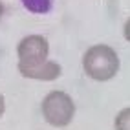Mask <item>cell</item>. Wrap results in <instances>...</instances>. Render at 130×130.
<instances>
[{
	"instance_id": "cell-1",
	"label": "cell",
	"mask_w": 130,
	"mask_h": 130,
	"mask_svg": "<svg viewBox=\"0 0 130 130\" xmlns=\"http://www.w3.org/2000/svg\"><path fill=\"white\" fill-rule=\"evenodd\" d=\"M121 60L117 51L108 44H93L83 55V70L93 81L105 83L117 75Z\"/></svg>"
},
{
	"instance_id": "cell-2",
	"label": "cell",
	"mask_w": 130,
	"mask_h": 130,
	"mask_svg": "<svg viewBox=\"0 0 130 130\" xmlns=\"http://www.w3.org/2000/svg\"><path fill=\"white\" fill-rule=\"evenodd\" d=\"M40 110H42V117L46 119V123H50L51 126L62 128L73 121L75 103L66 92L53 90L42 99Z\"/></svg>"
},
{
	"instance_id": "cell-3",
	"label": "cell",
	"mask_w": 130,
	"mask_h": 130,
	"mask_svg": "<svg viewBox=\"0 0 130 130\" xmlns=\"http://www.w3.org/2000/svg\"><path fill=\"white\" fill-rule=\"evenodd\" d=\"M50 55V44L48 39L42 35H28L24 37L17 46V57L19 64L17 68H35L48 60Z\"/></svg>"
},
{
	"instance_id": "cell-4",
	"label": "cell",
	"mask_w": 130,
	"mask_h": 130,
	"mask_svg": "<svg viewBox=\"0 0 130 130\" xmlns=\"http://www.w3.org/2000/svg\"><path fill=\"white\" fill-rule=\"evenodd\" d=\"M19 73L26 79H35V81H55L59 79L60 75H62V66L55 60H46V62H42L35 68H20Z\"/></svg>"
},
{
	"instance_id": "cell-5",
	"label": "cell",
	"mask_w": 130,
	"mask_h": 130,
	"mask_svg": "<svg viewBox=\"0 0 130 130\" xmlns=\"http://www.w3.org/2000/svg\"><path fill=\"white\" fill-rule=\"evenodd\" d=\"M20 2L29 13L35 15H46L51 11V6H53V0H20Z\"/></svg>"
},
{
	"instance_id": "cell-6",
	"label": "cell",
	"mask_w": 130,
	"mask_h": 130,
	"mask_svg": "<svg viewBox=\"0 0 130 130\" xmlns=\"http://www.w3.org/2000/svg\"><path fill=\"white\" fill-rule=\"evenodd\" d=\"M114 126L116 130H130V106L117 112L114 119Z\"/></svg>"
},
{
	"instance_id": "cell-7",
	"label": "cell",
	"mask_w": 130,
	"mask_h": 130,
	"mask_svg": "<svg viewBox=\"0 0 130 130\" xmlns=\"http://www.w3.org/2000/svg\"><path fill=\"white\" fill-rule=\"evenodd\" d=\"M123 35H125V39L130 42V19L125 22V26H123Z\"/></svg>"
},
{
	"instance_id": "cell-8",
	"label": "cell",
	"mask_w": 130,
	"mask_h": 130,
	"mask_svg": "<svg viewBox=\"0 0 130 130\" xmlns=\"http://www.w3.org/2000/svg\"><path fill=\"white\" fill-rule=\"evenodd\" d=\"M4 112H6V99H4V95L0 93V117L4 116Z\"/></svg>"
},
{
	"instance_id": "cell-9",
	"label": "cell",
	"mask_w": 130,
	"mask_h": 130,
	"mask_svg": "<svg viewBox=\"0 0 130 130\" xmlns=\"http://www.w3.org/2000/svg\"><path fill=\"white\" fill-rule=\"evenodd\" d=\"M2 15H4V4L0 2V19H2Z\"/></svg>"
}]
</instances>
